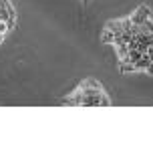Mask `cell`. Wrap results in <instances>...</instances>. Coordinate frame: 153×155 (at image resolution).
<instances>
[{
    "instance_id": "cell-7",
    "label": "cell",
    "mask_w": 153,
    "mask_h": 155,
    "mask_svg": "<svg viewBox=\"0 0 153 155\" xmlns=\"http://www.w3.org/2000/svg\"><path fill=\"white\" fill-rule=\"evenodd\" d=\"M141 26V35H153V20L151 18H147L143 24H139Z\"/></svg>"
},
{
    "instance_id": "cell-4",
    "label": "cell",
    "mask_w": 153,
    "mask_h": 155,
    "mask_svg": "<svg viewBox=\"0 0 153 155\" xmlns=\"http://www.w3.org/2000/svg\"><path fill=\"white\" fill-rule=\"evenodd\" d=\"M149 63H151L149 54H147V52H143L141 57H139V58L135 61V63H133V67H135V71H137V69H147V67H149Z\"/></svg>"
},
{
    "instance_id": "cell-13",
    "label": "cell",
    "mask_w": 153,
    "mask_h": 155,
    "mask_svg": "<svg viewBox=\"0 0 153 155\" xmlns=\"http://www.w3.org/2000/svg\"><path fill=\"white\" fill-rule=\"evenodd\" d=\"M85 2H89V0H85Z\"/></svg>"
},
{
    "instance_id": "cell-9",
    "label": "cell",
    "mask_w": 153,
    "mask_h": 155,
    "mask_svg": "<svg viewBox=\"0 0 153 155\" xmlns=\"http://www.w3.org/2000/svg\"><path fill=\"white\" fill-rule=\"evenodd\" d=\"M8 28H10V24L6 22V20H0V36H4Z\"/></svg>"
},
{
    "instance_id": "cell-10",
    "label": "cell",
    "mask_w": 153,
    "mask_h": 155,
    "mask_svg": "<svg viewBox=\"0 0 153 155\" xmlns=\"http://www.w3.org/2000/svg\"><path fill=\"white\" fill-rule=\"evenodd\" d=\"M8 4H10L8 0H0V8H4V6H8Z\"/></svg>"
},
{
    "instance_id": "cell-11",
    "label": "cell",
    "mask_w": 153,
    "mask_h": 155,
    "mask_svg": "<svg viewBox=\"0 0 153 155\" xmlns=\"http://www.w3.org/2000/svg\"><path fill=\"white\" fill-rule=\"evenodd\" d=\"M145 71H147L149 75H153V63H149V67H147V69H145Z\"/></svg>"
},
{
    "instance_id": "cell-12",
    "label": "cell",
    "mask_w": 153,
    "mask_h": 155,
    "mask_svg": "<svg viewBox=\"0 0 153 155\" xmlns=\"http://www.w3.org/2000/svg\"><path fill=\"white\" fill-rule=\"evenodd\" d=\"M0 42H2V36H0Z\"/></svg>"
},
{
    "instance_id": "cell-1",
    "label": "cell",
    "mask_w": 153,
    "mask_h": 155,
    "mask_svg": "<svg viewBox=\"0 0 153 155\" xmlns=\"http://www.w3.org/2000/svg\"><path fill=\"white\" fill-rule=\"evenodd\" d=\"M65 105H87V107H91V105H95V107H107V105H111V101H109V97L103 93V89H97V91H91V93H75V95H71V97H67L65 101H62Z\"/></svg>"
},
{
    "instance_id": "cell-6",
    "label": "cell",
    "mask_w": 153,
    "mask_h": 155,
    "mask_svg": "<svg viewBox=\"0 0 153 155\" xmlns=\"http://www.w3.org/2000/svg\"><path fill=\"white\" fill-rule=\"evenodd\" d=\"M117 54H119L121 61L127 58V54H129V45H127V42H119V45H117Z\"/></svg>"
},
{
    "instance_id": "cell-8",
    "label": "cell",
    "mask_w": 153,
    "mask_h": 155,
    "mask_svg": "<svg viewBox=\"0 0 153 155\" xmlns=\"http://www.w3.org/2000/svg\"><path fill=\"white\" fill-rule=\"evenodd\" d=\"M121 71H123V73H131V71H135V67H133V63L121 61Z\"/></svg>"
},
{
    "instance_id": "cell-3",
    "label": "cell",
    "mask_w": 153,
    "mask_h": 155,
    "mask_svg": "<svg viewBox=\"0 0 153 155\" xmlns=\"http://www.w3.org/2000/svg\"><path fill=\"white\" fill-rule=\"evenodd\" d=\"M97 89H101V85H99L97 81L85 79V81L79 85V89H77V91H79V93H91V91H97Z\"/></svg>"
},
{
    "instance_id": "cell-5",
    "label": "cell",
    "mask_w": 153,
    "mask_h": 155,
    "mask_svg": "<svg viewBox=\"0 0 153 155\" xmlns=\"http://www.w3.org/2000/svg\"><path fill=\"white\" fill-rule=\"evenodd\" d=\"M101 40L105 42V45H113V42H115V32H113V30H109V28H105V30H103Z\"/></svg>"
},
{
    "instance_id": "cell-2",
    "label": "cell",
    "mask_w": 153,
    "mask_h": 155,
    "mask_svg": "<svg viewBox=\"0 0 153 155\" xmlns=\"http://www.w3.org/2000/svg\"><path fill=\"white\" fill-rule=\"evenodd\" d=\"M151 16V10H149V6H145V4H141L139 6V8H137L135 12H133V14H131V22L133 24H137V26H139V24H143L145 22V20H147V18Z\"/></svg>"
}]
</instances>
